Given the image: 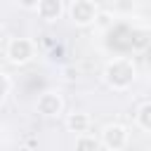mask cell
Masks as SVG:
<instances>
[{"label":"cell","mask_w":151,"mask_h":151,"mask_svg":"<svg viewBox=\"0 0 151 151\" xmlns=\"http://www.w3.org/2000/svg\"><path fill=\"white\" fill-rule=\"evenodd\" d=\"M134 78H137V66H134V61L130 57H113L101 68V80L113 92L130 90L132 83H134Z\"/></svg>","instance_id":"obj_1"},{"label":"cell","mask_w":151,"mask_h":151,"mask_svg":"<svg viewBox=\"0 0 151 151\" xmlns=\"http://www.w3.org/2000/svg\"><path fill=\"white\" fill-rule=\"evenodd\" d=\"M35 54H38L35 42L31 38H24V35H14L5 45V59L12 66H26L35 59Z\"/></svg>","instance_id":"obj_2"},{"label":"cell","mask_w":151,"mask_h":151,"mask_svg":"<svg viewBox=\"0 0 151 151\" xmlns=\"http://www.w3.org/2000/svg\"><path fill=\"white\" fill-rule=\"evenodd\" d=\"M99 142L109 151H123L130 144V130L123 123H109L99 132Z\"/></svg>","instance_id":"obj_3"},{"label":"cell","mask_w":151,"mask_h":151,"mask_svg":"<svg viewBox=\"0 0 151 151\" xmlns=\"http://www.w3.org/2000/svg\"><path fill=\"white\" fill-rule=\"evenodd\" d=\"M97 12H99V7L94 0H71V5H68V19L78 28L92 26L97 19Z\"/></svg>","instance_id":"obj_4"},{"label":"cell","mask_w":151,"mask_h":151,"mask_svg":"<svg viewBox=\"0 0 151 151\" xmlns=\"http://www.w3.org/2000/svg\"><path fill=\"white\" fill-rule=\"evenodd\" d=\"M64 97L57 90H45L38 99H35V111L42 118H59L64 113Z\"/></svg>","instance_id":"obj_5"},{"label":"cell","mask_w":151,"mask_h":151,"mask_svg":"<svg viewBox=\"0 0 151 151\" xmlns=\"http://www.w3.org/2000/svg\"><path fill=\"white\" fill-rule=\"evenodd\" d=\"M35 12L45 24H57L64 17L66 7H64V0H38Z\"/></svg>","instance_id":"obj_6"},{"label":"cell","mask_w":151,"mask_h":151,"mask_svg":"<svg viewBox=\"0 0 151 151\" xmlns=\"http://www.w3.org/2000/svg\"><path fill=\"white\" fill-rule=\"evenodd\" d=\"M90 125H92V118H90V113H85V111H73V113L66 116V130L73 132V134L87 132Z\"/></svg>","instance_id":"obj_7"},{"label":"cell","mask_w":151,"mask_h":151,"mask_svg":"<svg viewBox=\"0 0 151 151\" xmlns=\"http://www.w3.org/2000/svg\"><path fill=\"white\" fill-rule=\"evenodd\" d=\"M130 47L132 52H144L151 47V28L149 26H134L130 31Z\"/></svg>","instance_id":"obj_8"},{"label":"cell","mask_w":151,"mask_h":151,"mask_svg":"<svg viewBox=\"0 0 151 151\" xmlns=\"http://www.w3.org/2000/svg\"><path fill=\"white\" fill-rule=\"evenodd\" d=\"M101 142L99 137L90 134V132H83V134H76V142H73V151H99Z\"/></svg>","instance_id":"obj_9"},{"label":"cell","mask_w":151,"mask_h":151,"mask_svg":"<svg viewBox=\"0 0 151 151\" xmlns=\"http://www.w3.org/2000/svg\"><path fill=\"white\" fill-rule=\"evenodd\" d=\"M134 123H137L139 130L151 132V99L137 106V111H134Z\"/></svg>","instance_id":"obj_10"},{"label":"cell","mask_w":151,"mask_h":151,"mask_svg":"<svg viewBox=\"0 0 151 151\" xmlns=\"http://www.w3.org/2000/svg\"><path fill=\"white\" fill-rule=\"evenodd\" d=\"M111 24H113L111 12H101V9H99V12H97V19H94V24H92V26H94V28H99V31H106Z\"/></svg>","instance_id":"obj_11"},{"label":"cell","mask_w":151,"mask_h":151,"mask_svg":"<svg viewBox=\"0 0 151 151\" xmlns=\"http://www.w3.org/2000/svg\"><path fill=\"white\" fill-rule=\"evenodd\" d=\"M9 90H12V80H9V76H7V73H2V71H0V104L9 97Z\"/></svg>","instance_id":"obj_12"},{"label":"cell","mask_w":151,"mask_h":151,"mask_svg":"<svg viewBox=\"0 0 151 151\" xmlns=\"http://www.w3.org/2000/svg\"><path fill=\"white\" fill-rule=\"evenodd\" d=\"M17 5H19L21 9H26V12H35L38 0H17Z\"/></svg>","instance_id":"obj_13"}]
</instances>
